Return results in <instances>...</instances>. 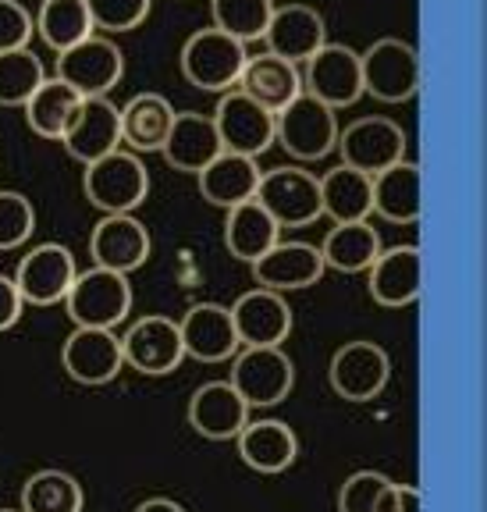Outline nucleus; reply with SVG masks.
Returning a JSON list of instances; mask_svg holds the SVG:
<instances>
[{
	"mask_svg": "<svg viewBox=\"0 0 487 512\" xmlns=\"http://www.w3.org/2000/svg\"><path fill=\"white\" fill-rule=\"evenodd\" d=\"M214 11V25L224 32L239 36L242 43L264 36L267 18L274 11V0H210Z\"/></svg>",
	"mask_w": 487,
	"mask_h": 512,
	"instance_id": "obj_37",
	"label": "nucleus"
},
{
	"mask_svg": "<svg viewBox=\"0 0 487 512\" xmlns=\"http://www.w3.org/2000/svg\"><path fill=\"white\" fill-rule=\"evenodd\" d=\"M424 509V502H420V491L413 488V484H388L381 495V502H377V512H420Z\"/></svg>",
	"mask_w": 487,
	"mask_h": 512,
	"instance_id": "obj_42",
	"label": "nucleus"
},
{
	"mask_svg": "<svg viewBox=\"0 0 487 512\" xmlns=\"http://www.w3.org/2000/svg\"><path fill=\"white\" fill-rule=\"evenodd\" d=\"M235 441L242 463L256 473H285L299 456V441L285 420H249Z\"/></svg>",
	"mask_w": 487,
	"mask_h": 512,
	"instance_id": "obj_26",
	"label": "nucleus"
},
{
	"mask_svg": "<svg viewBox=\"0 0 487 512\" xmlns=\"http://www.w3.org/2000/svg\"><path fill=\"white\" fill-rule=\"evenodd\" d=\"M320 182V210L335 224L342 221H367L370 217V175L349 164L324 171Z\"/></svg>",
	"mask_w": 487,
	"mask_h": 512,
	"instance_id": "obj_31",
	"label": "nucleus"
},
{
	"mask_svg": "<svg viewBox=\"0 0 487 512\" xmlns=\"http://www.w3.org/2000/svg\"><path fill=\"white\" fill-rule=\"evenodd\" d=\"M61 143H64V150L72 153L75 160H82V164L118 150L121 146V107L114 104L107 93L82 96L72 121L64 125Z\"/></svg>",
	"mask_w": 487,
	"mask_h": 512,
	"instance_id": "obj_15",
	"label": "nucleus"
},
{
	"mask_svg": "<svg viewBox=\"0 0 487 512\" xmlns=\"http://www.w3.org/2000/svg\"><path fill=\"white\" fill-rule=\"evenodd\" d=\"M64 306L72 313L75 328H118L132 310V285L128 274L111 267H89L79 271L64 296Z\"/></svg>",
	"mask_w": 487,
	"mask_h": 512,
	"instance_id": "obj_3",
	"label": "nucleus"
},
{
	"mask_svg": "<svg viewBox=\"0 0 487 512\" xmlns=\"http://www.w3.org/2000/svg\"><path fill=\"white\" fill-rule=\"evenodd\" d=\"M22 310H25V299H22V292H18L15 278L0 271V331L15 328Z\"/></svg>",
	"mask_w": 487,
	"mask_h": 512,
	"instance_id": "obj_43",
	"label": "nucleus"
},
{
	"mask_svg": "<svg viewBox=\"0 0 487 512\" xmlns=\"http://www.w3.org/2000/svg\"><path fill=\"white\" fill-rule=\"evenodd\" d=\"M232 388L246 399L249 409L278 406L296 384V363L281 345H242L232 356Z\"/></svg>",
	"mask_w": 487,
	"mask_h": 512,
	"instance_id": "obj_4",
	"label": "nucleus"
},
{
	"mask_svg": "<svg viewBox=\"0 0 487 512\" xmlns=\"http://www.w3.org/2000/svg\"><path fill=\"white\" fill-rule=\"evenodd\" d=\"M370 296L381 306H409L420 296V249L413 242L406 246L381 249L377 260L367 267Z\"/></svg>",
	"mask_w": 487,
	"mask_h": 512,
	"instance_id": "obj_24",
	"label": "nucleus"
},
{
	"mask_svg": "<svg viewBox=\"0 0 487 512\" xmlns=\"http://www.w3.org/2000/svg\"><path fill=\"white\" fill-rule=\"evenodd\" d=\"M164 157L168 164H175L178 171H192L200 175L210 160L224 150L221 136H217V125L210 114L203 111H175V121H171V132L164 139Z\"/></svg>",
	"mask_w": 487,
	"mask_h": 512,
	"instance_id": "obj_23",
	"label": "nucleus"
},
{
	"mask_svg": "<svg viewBox=\"0 0 487 512\" xmlns=\"http://www.w3.org/2000/svg\"><path fill=\"white\" fill-rule=\"evenodd\" d=\"M82 484L64 470H40L25 480L22 512H82Z\"/></svg>",
	"mask_w": 487,
	"mask_h": 512,
	"instance_id": "obj_34",
	"label": "nucleus"
},
{
	"mask_svg": "<svg viewBox=\"0 0 487 512\" xmlns=\"http://www.w3.org/2000/svg\"><path fill=\"white\" fill-rule=\"evenodd\" d=\"M175 121V107L164 93H143L128 96V104H121V143L132 146V153L160 150Z\"/></svg>",
	"mask_w": 487,
	"mask_h": 512,
	"instance_id": "obj_28",
	"label": "nucleus"
},
{
	"mask_svg": "<svg viewBox=\"0 0 487 512\" xmlns=\"http://www.w3.org/2000/svg\"><path fill=\"white\" fill-rule=\"evenodd\" d=\"M335 146L342 150V164L377 175V171L392 168L395 160L406 157V128L384 114H363V118L338 128Z\"/></svg>",
	"mask_w": 487,
	"mask_h": 512,
	"instance_id": "obj_8",
	"label": "nucleus"
},
{
	"mask_svg": "<svg viewBox=\"0 0 487 512\" xmlns=\"http://www.w3.org/2000/svg\"><path fill=\"white\" fill-rule=\"evenodd\" d=\"M246 57V43L239 36L217 29V25H203V29H192L185 36L178 61H182V72L192 86L224 93V89H232L239 82Z\"/></svg>",
	"mask_w": 487,
	"mask_h": 512,
	"instance_id": "obj_1",
	"label": "nucleus"
},
{
	"mask_svg": "<svg viewBox=\"0 0 487 512\" xmlns=\"http://www.w3.org/2000/svg\"><path fill=\"white\" fill-rule=\"evenodd\" d=\"M82 96L57 75H47L40 86L32 89L29 100H25V121H29L32 132H40L47 139H61L64 125L72 121L75 107H79Z\"/></svg>",
	"mask_w": 487,
	"mask_h": 512,
	"instance_id": "obj_33",
	"label": "nucleus"
},
{
	"mask_svg": "<svg viewBox=\"0 0 487 512\" xmlns=\"http://www.w3.org/2000/svg\"><path fill=\"white\" fill-rule=\"evenodd\" d=\"M228 310H232L239 345H281L292 335V306L285 292L256 285L242 292Z\"/></svg>",
	"mask_w": 487,
	"mask_h": 512,
	"instance_id": "obj_17",
	"label": "nucleus"
},
{
	"mask_svg": "<svg viewBox=\"0 0 487 512\" xmlns=\"http://www.w3.org/2000/svg\"><path fill=\"white\" fill-rule=\"evenodd\" d=\"M185 356L200 363H224L242 349L235 335L232 310L221 303H192L178 320Z\"/></svg>",
	"mask_w": 487,
	"mask_h": 512,
	"instance_id": "obj_18",
	"label": "nucleus"
},
{
	"mask_svg": "<svg viewBox=\"0 0 487 512\" xmlns=\"http://www.w3.org/2000/svg\"><path fill=\"white\" fill-rule=\"evenodd\" d=\"M253 200L278 221V228H303V224H313L317 217H324L317 175L306 168H296V164L260 171Z\"/></svg>",
	"mask_w": 487,
	"mask_h": 512,
	"instance_id": "obj_6",
	"label": "nucleus"
},
{
	"mask_svg": "<svg viewBox=\"0 0 487 512\" xmlns=\"http://www.w3.org/2000/svg\"><path fill=\"white\" fill-rule=\"evenodd\" d=\"M210 118H214L224 150L256 157V153H264L274 139V111L260 104V100H253V96L239 86L224 89Z\"/></svg>",
	"mask_w": 487,
	"mask_h": 512,
	"instance_id": "obj_10",
	"label": "nucleus"
},
{
	"mask_svg": "<svg viewBox=\"0 0 487 512\" xmlns=\"http://www.w3.org/2000/svg\"><path fill=\"white\" fill-rule=\"evenodd\" d=\"M0 512H22V509H0Z\"/></svg>",
	"mask_w": 487,
	"mask_h": 512,
	"instance_id": "obj_45",
	"label": "nucleus"
},
{
	"mask_svg": "<svg viewBox=\"0 0 487 512\" xmlns=\"http://www.w3.org/2000/svg\"><path fill=\"white\" fill-rule=\"evenodd\" d=\"M32 25L57 50L72 47V43H79L82 36H89L96 29L86 0H40V11H36Z\"/></svg>",
	"mask_w": 487,
	"mask_h": 512,
	"instance_id": "obj_35",
	"label": "nucleus"
},
{
	"mask_svg": "<svg viewBox=\"0 0 487 512\" xmlns=\"http://www.w3.org/2000/svg\"><path fill=\"white\" fill-rule=\"evenodd\" d=\"M43 79H47V68L29 43L0 50V104H25Z\"/></svg>",
	"mask_w": 487,
	"mask_h": 512,
	"instance_id": "obj_36",
	"label": "nucleus"
},
{
	"mask_svg": "<svg viewBox=\"0 0 487 512\" xmlns=\"http://www.w3.org/2000/svg\"><path fill=\"white\" fill-rule=\"evenodd\" d=\"M61 363L79 384H107L125 367L121 335L114 328H75L61 345Z\"/></svg>",
	"mask_w": 487,
	"mask_h": 512,
	"instance_id": "obj_16",
	"label": "nucleus"
},
{
	"mask_svg": "<svg viewBox=\"0 0 487 512\" xmlns=\"http://www.w3.org/2000/svg\"><path fill=\"white\" fill-rule=\"evenodd\" d=\"M324 274V256L320 246L313 242H274L260 260H253V278L256 285L274 288V292H292V288H310Z\"/></svg>",
	"mask_w": 487,
	"mask_h": 512,
	"instance_id": "obj_22",
	"label": "nucleus"
},
{
	"mask_svg": "<svg viewBox=\"0 0 487 512\" xmlns=\"http://www.w3.org/2000/svg\"><path fill=\"white\" fill-rule=\"evenodd\" d=\"M86 196L104 214H132L150 192V171L132 150H111L86 164Z\"/></svg>",
	"mask_w": 487,
	"mask_h": 512,
	"instance_id": "obj_2",
	"label": "nucleus"
},
{
	"mask_svg": "<svg viewBox=\"0 0 487 512\" xmlns=\"http://www.w3.org/2000/svg\"><path fill=\"white\" fill-rule=\"evenodd\" d=\"M306 93L331 107L356 104L363 96V68H360V50H352L349 43H331L324 40L310 57H306Z\"/></svg>",
	"mask_w": 487,
	"mask_h": 512,
	"instance_id": "obj_11",
	"label": "nucleus"
},
{
	"mask_svg": "<svg viewBox=\"0 0 487 512\" xmlns=\"http://www.w3.org/2000/svg\"><path fill=\"white\" fill-rule=\"evenodd\" d=\"M125 72V54L111 36L89 32L79 43L64 47L57 57V79H64L79 96H100L111 93Z\"/></svg>",
	"mask_w": 487,
	"mask_h": 512,
	"instance_id": "obj_9",
	"label": "nucleus"
},
{
	"mask_svg": "<svg viewBox=\"0 0 487 512\" xmlns=\"http://www.w3.org/2000/svg\"><path fill=\"white\" fill-rule=\"evenodd\" d=\"M363 93H374L384 104L409 100L420 86V54L402 36H381L360 54Z\"/></svg>",
	"mask_w": 487,
	"mask_h": 512,
	"instance_id": "obj_7",
	"label": "nucleus"
},
{
	"mask_svg": "<svg viewBox=\"0 0 487 512\" xmlns=\"http://www.w3.org/2000/svg\"><path fill=\"white\" fill-rule=\"evenodd\" d=\"M32 36V11L22 0H0V50L25 47Z\"/></svg>",
	"mask_w": 487,
	"mask_h": 512,
	"instance_id": "obj_41",
	"label": "nucleus"
},
{
	"mask_svg": "<svg viewBox=\"0 0 487 512\" xmlns=\"http://www.w3.org/2000/svg\"><path fill=\"white\" fill-rule=\"evenodd\" d=\"M274 242H278V221L260 203L246 200L228 207V214H224V246L232 249V256L253 264Z\"/></svg>",
	"mask_w": 487,
	"mask_h": 512,
	"instance_id": "obj_30",
	"label": "nucleus"
},
{
	"mask_svg": "<svg viewBox=\"0 0 487 512\" xmlns=\"http://www.w3.org/2000/svg\"><path fill=\"white\" fill-rule=\"evenodd\" d=\"M274 136H278L281 146L299 160L324 157V153L335 150V139H338L335 107L317 100V96L306 93V89H299L285 107L274 111Z\"/></svg>",
	"mask_w": 487,
	"mask_h": 512,
	"instance_id": "obj_5",
	"label": "nucleus"
},
{
	"mask_svg": "<svg viewBox=\"0 0 487 512\" xmlns=\"http://www.w3.org/2000/svg\"><path fill=\"white\" fill-rule=\"evenodd\" d=\"M36 228V207L25 192L0 189V249H15Z\"/></svg>",
	"mask_w": 487,
	"mask_h": 512,
	"instance_id": "obj_38",
	"label": "nucleus"
},
{
	"mask_svg": "<svg viewBox=\"0 0 487 512\" xmlns=\"http://www.w3.org/2000/svg\"><path fill=\"white\" fill-rule=\"evenodd\" d=\"M256 182H260V164L256 157L235 150H221L207 168L200 171V189L203 200H210L214 207H235L256 196Z\"/></svg>",
	"mask_w": 487,
	"mask_h": 512,
	"instance_id": "obj_27",
	"label": "nucleus"
},
{
	"mask_svg": "<svg viewBox=\"0 0 487 512\" xmlns=\"http://www.w3.org/2000/svg\"><path fill=\"white\" fill-rule=\"evenodd\" d=\"M121 352L128 367H136L139 374H171L185 360L178 320L164 313H146L121 335Z\"/></svg>",
	"mask_w": 487,
	"mask_h": 512,
	"instance_id": "obj_14",
	"label": "nucleus"
},
{
	"mask_svg": "<svg viewBox=\"0 0 487 512\" xmlns=\"http://www.w3.org/2000/svg\"><path fill=\"white\" fill-rule=\"evenodd\" d=\"M264 40L271 54L288 57V61H306L320 43L328 40L324 15L313 4H303V0L274 4L271 18H267Z\"/></svg>",
	"mask_w": 487,
	"mask_h": 512,
	"instance_id": "obj_20",
	"label": "nucleus"
},
{
	"mask_svg": "<svg viewBox=\"0 0 487 512\" xmlns=\"http://www.w3.org/2000/svg\"><path fill=\"white\" fill-rule=\"evenodd\" d=\"M370 214L395 224H413L420 217V168L413 160L402 157L392 168L370 175Z\"/></svg>",
	"mask_w": 487,
	"mask_h": 512,
	"instance_id": "obj_25",
	"label": "nucleus"
},
{
	"mask_svg": "<svg viewBox=\"0 0 487 512\" xmlns=\"http://www.w3.org/2000/svg\"><path fill=\"white\" fill-rule=\"evenodd\" d=\"M249 413H253V409L235 392L232 381H207L203 388H196L189 399L192 431L210 441H235L242 427L249 424Z\"/></svg>",
	"mask_w": 487,
	"mask_h": 512,
	"instance_id": "obj_21",
	"label": "nucleus"
},
{
	"mask_svg": "<svg viewBox=\"0 0 487 512\" xmlns=\"http://www.w3.org/2000/svg\"><path fill=\"white\" fill-rule=\"evenodd\" d=\"M381 249V235H377V228L370 221H342L320 242L324 267H335V271L345 274L367 271Z\"/></svg>",
	"mask_w": 487,
	"mask_h": 512,
	"instance_id": "obj_32",
	"label": "nucleus"
},
{
	"mask_svg": "<svg viewBox=\"0 0 487 512\" xmlns=\"http://www.w3.org/2000/svg\"><path fill=\"white\" fill-rule=\"evenodd\" d=\"M75 274H79V267H75L72 249L61 242H40L18 260V271L11 278H15L25 303L54 306L68 296Z\"/></svg>",
	"mask_w": 487,
	"mask_h": 512,
	"instance_id": "obj_13",
	"label": "nucleus"
},
{
	"mask_svg": "<svg viewBox=\"0 0 487 512\" xmlns=\"http://www.w3.org/2000/svg\"><path fill=\"white\" fill-rule=\"evenodd\" d=\"M388 484H392V477H384V473H352L342 484V491H338V512H377V502H381Z\"/></svg>",
	"mask_w": 487,
	"mask_h": 512,
	"instance_id": "obj_39",
	"label": "nucleus"
},
{
	"mask_svg": "<svg viewBox=\"0 0 487 512\" xmlns=\"http://www.w3.org/2000/svg\"><path fill=\"white\" fill-rule=\"evenodd\" d=\"M235 86L246 89V93L253 96V100H260L264 107L278 111V107H285L288 100L303 89V75H299L296 61H288V57H278V54H271V50H264V54L246 57L242 75H239Z\"/></svg>",
	"mask_w": 487,
	"mask_h": 512,
	"instance_id": "obj_29",
	"label": "nucleus"
},
{
	"mask_svg": "<svg viewBox=\"0 0 487 512\" xmlns=\"http://www.w3.org/2000/svg\"><path fill=\"white\" fill-rule=\"evenodd\" d=\"M150 232L136 214H104L96 221L89 235V253L96 267H111V271H136L150 256Z\"/></svg>",
	"mask_w": 487,
	"mask_h": 512,
	"instance_id": "obj_19",
	"label": "nucleus"
},
{
	"mask_svg": "<svg viewBox=\"0 0 487 512\" xmlns=\"http://www.w3.org/2000/svg\"><path fill=\"white\" fill-rule=\"evenodd\" d=\"M136 512H185L178 502H171V498H150V502H143Z\"/></svg>",
	"mask_w": 487,
	"mask_h": 512,
	"instance_id": "obj_44",
	"label": "nucleus"
},
{
	"mask_svg": "<svg viewBox=\"0 0 487 512\" xmlns=\"http://www.w3.org/2000/svg\"><path fill=\"white\" fill-rule=\"evenodd\" d=\"M331 388H335L342 399L349 402H374L384 392V384L392 377V363H388V352L381 349L370 338H356V342H345L331 356Z\"/></svg>",
	"mask_w": 487,
	"mask_h": 512,
	"instance_id": "obj_12",
	"label": "nucleus"
},
{
	"mask_svg": "<svg viewBox=\"0 0 487 512\" xmlns=\"http://www.w3.org/2000/svg\"><path fill=\"white\" fill-rule=\"evenodd\" d=\"M93 25L100 29H132L150 15V0H86Z\"/></svg>",
	"mask_w": 487,
	"mask_h": 512,
	"instance_id": "obj_40",
	"label": "nucleus"
}]
</instances>
